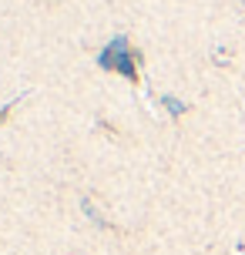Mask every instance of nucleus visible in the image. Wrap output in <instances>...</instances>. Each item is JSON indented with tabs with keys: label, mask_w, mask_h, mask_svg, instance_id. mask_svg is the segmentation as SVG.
I'll return each instance as SVG.
<instances>
[{
	"label": "nucleus",
	"mask_w": 245,
	"mask_h": 255,
	"mask_svg": "<svg viewBox=\"0 0 245 255\" xmlns=\"http://www.w3.org/2000/svg\"><path fill=\"white\" fill-rule=\"evenodd\" d=\"M161 104H165V108L171 111V115H181V111H185V104H181V101H175V98H161Z\"/></svg>",
	"instance_id": "obj_2"
},
{
	"label": "nucleus",
	"mask_w": 245,
	"mask_h": 255,
	"mask_svg": "<svg viewBox=\"0 0 245 255\" xmlns=\"http://www.w3.org/2000/svg\"><path fill=\"white\" fill-rule=\"evenodd\" d=\"M124 47H128V40H124V37H118L115 44H111V47H108V51L101 54V64H104V67H118L121 74L134 77V67H131V64L124 61V57H128V54H124Z\"/></svg>",
	"instance_id": "obj_1"
}]
</instances>
